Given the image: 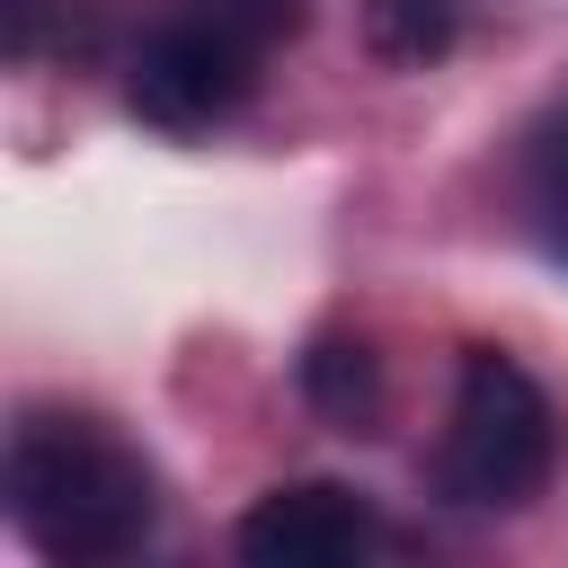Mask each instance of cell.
Returning <instances> with one entry per match:
<instances>
[{"label":"cell","mask_w":568,"mask_h":568,"mask_svg":"<svg viewBox=\"0 0 568 568\" xmlns=\"http://www.w3.org/2000/svg\"><path fill=\"white\" fill-rule=\"evenodd\" d=\"M0 497H9V524L27 532V550H44L53 568L133 559L160 524L151 462L89 408H27L9 426Z\"/></svg>","instance_id":"1"},{"label":"cell","mask_w":568,"mask_h":568,"mask_svg":"<svg viewBox=\"0 0 568 568\" xmlns=\"http://www.w3.org/2000/svg\"><path fill=\"white\" fill-rule=\"evenodd\" d=\"M550 399L541 382L497 355V346H470L462 355V382H453V426L435 444V497L470 506V515H515L541 479H550Z\"/></svg>","instance_id":"2"},{"label":"cell","mask_w":568,"mask_h":568,"mask_svg":"<svg viewBox=\"0 0 568 568\" xmlns=\"http://www.w3.org/2000/svg\"><path fill=\"white\" fill-rule=\"evenodd\" d=\"M524 204H532V240L568 266V115L532 142V160H524Z\"/></svg>","instance_id":"7"},{"label":"cell","mask_w":568,"mask_h":568,"mask_svg":"<svg viewBox=\"0 0 568 568\" xmlns=\"http://www.w3.org/2000/svg\"><path fill=\"white\" fill-rule=\"evenodd\" d=\"M453 36H462L453 0H364V44H373V62L426 71V62L453 53Z\"/></svg>","instance_id":"6"},{"label":"cell","mask_w":568,"mask_h":568,"mask_svg":"<svg viewBox=\"0 0 568 568\" xmlns=\"http://www.w3.org/2000/svg\"><path fill=\"white\" fill-rule=\"evenodd\" d=\"M204 18H222V27H240L248 44H284V36H302V0H195Z\"/></svg>","instance_id":"8"},{"label":"cell","mask_w":568,"mask_h":568,"mask_svg":"<svg viewBox=\"0 0 568 568\" xmlns=\"http://www.w3.org/2000/svg\"><path fill=\"white\" fill-rule=\"evenodd\" d=\"M257 62H266V44H248L240 27L186 9V18H169V27H151L133 44L124 106L142 124H160V133H213L222 115H240L257 98Z\"/></svg>","instance_id":"3"},{"label":"cell","mask_w":568,"mask_h":568,"mask_svg":"<svg viewBox=\"0 0 568 568\" xmlns=\"http://www.w3.org/2000/svg\"><path fill=\"white\" fill-rule=\"evenodd\" d=\"M302 399H311L328 426L373 435V417H382V355H373L364 337H346V328L311 337V346H302Z\"/></svg>","instance_id":"5"},{"label":"cell","mask_w":568,"mask_h":568,"mask_svg":"<svg viewBox=\"0 0 568 568\" xmlns=\"http://www.w3.org/2000/svg\"><path fill=\"white\" fill-rule=\"evenodd\" d=\"M231 541L248 568H355L382 541V515L346 479H284L240 515Z\"/></svg>","instance_id":"4"}]
</instances>
